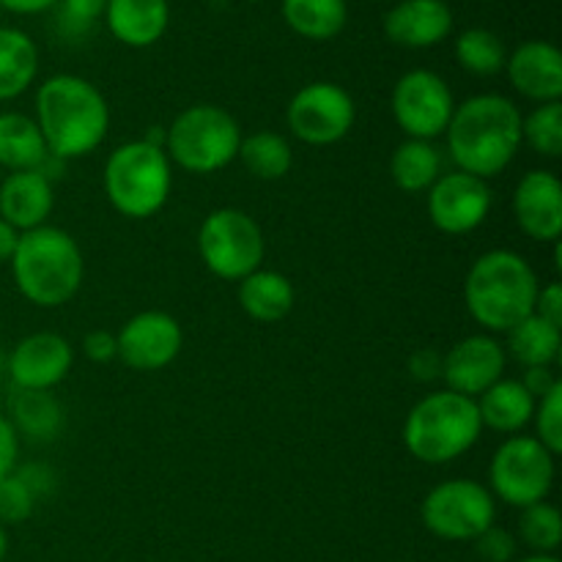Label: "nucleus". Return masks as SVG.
<instances>
[{
  "label": "nucleus",
  "mask_w": 562,
  "mask_h": 562,
  "mask_svg": "<svg viewBox=\"0 0 562 562\" xmlns=\"http://www.w3.org/2000/svg\"><path fill=\"white\" fill-rule=\"evenodd\" d=\"M390 173L398 190L428 192L434 181L445 173L442 154L434 140H412L406 137L390 157Z\"/></svg>",
  "instance_id": "obj_29"
},
{
  "label": "nucleus",
  "mask_w": 562,
  "mask_h": 562,
  "mask_svg": "<svg viewBox=\"0 0 562 562\" xmlns=\"http://www.w3.org/2000/svg\"><path fill=\"white\" fill-rule=\"evenodd\" d=\"M514 562H560L558 554H527V558H516Z\"/></svg>",
  "instance_id": "obj_46"
},
{
  "label": "nucleus",
  "mask_w": 562,
  "mask_h": 562,
  "mask_svg": "<svg viewBox=\"0 0 562 562\" xmlns=\"http://www.w3.org/2000/svg\"><path fill=\"white\" fill-rule=\"evenodd\" d=\"M505 71L516 93L538 104L560 102L562 97V53L552 42L519 44L505 60Z\"/></svg>",
  "instance_id": "obj_18"
},
{
  "label": "nucleus",
  "mask_w": 562,
  "mask_h": 562,
  "mask_svg": "<svg viewBox=\"0 0 562 562\" xmlns=\"http://www.w3.org/2000/svg\"><path fill=\"white\" fill-rule=\"evenodd\" d=\"M508 355L494 335L481 333L459 340L448 355H442V379L450 393L477 398L492 384L505 379Z\"/></svg>",
  "instance_id": "obj_15"
},
{
  "label": "nucleus",
  "mask_w": 562,
  "mask_h": 562,
  "mask_svg": "<svg viewBox=\"0 0 562 562\" xmlns=\"http://www.w3.org/2000/svg\"><path fill=\"white\" fill-rule=\"evenodd\" d=\"M104 22L115 42L126 47H151L170 25L168 0H108Z\"/></svg>",
  "instance_id": "obj_21"
},
{
  "label": "nucleus",
  "mask_w": 562,
  "mask_h": 562,
  "mask_svg": "<svg viewBox=\"0 0 562 562\" xmlns=\"http://www.w3.org/2000/svg\"><path fill=\"white\" fill-rule=\"evenodd\" d=\"M475 552L483 562H514L516 549H519V541H516L514 532H508L505 527L492 525L486 532L475 538Z\"/></svg>",
  "instance_id": "obj_36"
},
{
  "label": "nucleus",
  "mask_w": 562,
  "mask_h": 562,
  "mask_svg": "<svg viewBox=\"0 0 562 562\" xmlns=\"http://www.w3.org/2000/svg\"><path fill=\"white\" fill-rule=\"evenodd\" d=\"M483 434L475 398L439 390L412 406L404 423V445L420 464H450L461 459Z\"/></svg>",
  "instance_id": "obj_5"
},
{
  "label": "nucleus",
  "mask_w": 562,
  "mask_h": 562,
  "mask_svg": "<svg viewBox=\"0 0 562 562\" xmlns=\"http://www.w3.org/2000/svg\"><path fill=\"white\" fill-rule=\"evenodd\" d=\"M453 33L448 0H401L384 16V36L406 49L437 47Z\"/></svg>",
  "instance_id": "obj_19"
},
{
  "label": "nucleus",
  "mask_w": 562,
  "mask_h": 562,
  "mask_svg": "<svg viewBox=\"0 0 562 562\" xmlns=\"http://www.w3.org/2000/svg\"><path fill=\"white\" fill-rule=\"evenodd\" d=\"M409 371L417 382H431V379H442V355L434 349H420L409 357Z\"/></svg>",
  "instance_id": "obj_41"
},
{
  "label": "nucleus",
  "mask_w": 562,
  "mask_h": 562,
  "mask_svg": "<svg viewBox=\"0 0 562 562\" xmlns=\"http://www.w3.org/2000/svg\"><path fill=\"white\" fill-rule=\"evenodd\" d=\"M14 472L22 477V483H25V486L36 494V499L53 492L55 483H58V477L53 475V470L44 464H27V467H22V470H14Z\"/></svg>",
  "instance_id": "obj_42"
},
{
  "label": "nucleus",
  "mask_w": 562,
  "mask_h": 562,
  "mask_svg": "<svg viewBox=\"0 0 562 562\" xmlns=\"http://www.w3.org/2000/svg\"><path fill=\"white\" fill-rule=\"evenodd\" d=\"M16 241H20V231L11 228L5 220H0V263H11L16 250Z\"/></svg>",
  "instance_id": "obj_45"
},
{
  "label": "nucleus",
  "mask_w": 562,
  "mask_h": 562,
  "mask_svg": "<svg viewBox=\"0 0 562 562\" xmlns=\"http://www.w3.org/2000/svg\"><path fill=\"white\" fill-rule=\"evenodd\" d=\"M475 404L483 428L514 437L521 428L530 426L538 401L527 393L519 379H499L486 393L477 395Z\"/></svg>",
  "instance_id": "obj_22"
},
{
  "label": "nucleus",
  "mask_w": 562,
  "mask_h": 562,
  "mask_svg": "<svg viewBox=\"0 0 562 562\" xmlns=\"http://www.w3.org/2000/svg\"><path fill=\"white\" fill-rule=\"evenodd\" d=\"M64 9V22H69L77 31H88L97 20H102L108 0H58Z\"/></svg>",
  "instance_id": "obj_37"
},
{
  "label": "nucleus",
  "mask_w": 562,
  "mask_h": 562,
  "mask_svg": "<svg viewBox=\"0 0 562 562\" xmlns=\"http://www.w3.org/2000/svg\"><path fill=\"white\" fill-rule=\"evenodd\" d=\"M296 302L294 283L272 269H256L239 280V305L252 322L274 324L291 313Z\"/></svg>",
  "instance_id": "obj_23"
},
{
  "label": "nucleus",
  "mask_w": 562,
  "mask_h": 562,
  "mask_svg": "<svg viewBox=\"0 0 562 562\" xmlns=\"http://www.w3.org/2000/svg\"><path fill=\"white\" fill-rule=\"evenodd\" d=\"M536 420V439L549 450L560 456L562 450V382L549 395H543L532 412Z\"/></svg>",
  "instance_id": "obj_35"
},
{
  "label": "nucleus",
  "mask_w": 562,
  "mask_h": 562,
  "mask_svg": "<svg viewBox=\"0 0 562 562\" xmlns=\"http://www.w3.org/2000/svg\"><path fill=\"white\" fill-rule=\"evenodd\" d=\"M456 97L431 69H412L393 88V119L412 140H437L453 119Z\"/></svg>",
  "instance_id": "obj_12"
},
{
  "label": "nucleus",
  "mask_w": 562,
  "mask_h": 562,
  "mask_svg": "<svg viewBox=\"0 0 562 562\" xmlns=\"http://www.w3.org/2000/svg\"><path fill=\"white\" fill-rule=\"evenodd\" d=\"M492 212V190L488 181L464 170L442 173L428 190V217L442 234H472L486 223Z\"/></svg>",
  "instance_id": "obj_13"
},
{
  "label": "nucleus",
  "mask_w": 562,
  "mask_h": 562,
  "mask_svg": "<svg viewBox=\"0 0 562 562\" xmlns=\"http://www.w3.org/2000/svg\"><path fill=\"white\" fill-rule=\"evenodd\" d=\"M198 252L214 278L239 283L261 269L267 256L263 231L247 212L234 206L214 209L198 228Z\"/></svg>",
  "instance_id": "obj_8"
},
{
  "label": "nucleus",
  "mask_w": 562,
  "mask_h": 562,
  "mask_svg": "<svg viewBox=\"0 0 562 562\" xmlns=\"http://www.w3.org/2000/svg\"><path fill=\"white\" fill-rule=\"evenodd\" d=\"M11 426L16 434H25L31 439L49 442L64 428V406L49 395V390H20L11 395Z\"/></svg>",
  "instance_id": "obj_26"
},
{
  "label": "nucleus",
  "mask_w": 562,
  "mask_h": 562,
  "mask_svg": "<svg viewBox=\"0 0 562 562\" xmlns=\"http://www.w3.org/2000/svg\"><path fill=\"white\" fill-rule=\"evenodd\" d=\"M82 355L91 362H110L119 357V344H115V335L108 333V329H93L82 338Z\"/></svg>",
  "instance_id": "obj_38"
},
{
  "label": "nucleus",
  "mask_w": 562,
  "mask_h": 562,
  "mask_svg": "<svg viewBox=\"0 0 562 562\" xmlns=\"http://www.w3.org/2000/svg\"><path fill=\"white\" fill-rule=\"evenodd\" d=\"M119 360L140 373H154L168 368L184 346V329L170 313L143 311L132 316L115 333Z\"/></svg>",
  "instance_id": "obj_14"
},
{
  "label": "nucleus",
  "mask_w": 562,
  "mask_h": 562,
  "mask_svg": "<svg viewBox=\"0 0 562 562\" xmlns=\"http://www.w3.org/2000/svg\"><path fill=\"white\" fill-rule=\"evenodd\" d=\"M11 274L20 294L36 307H60L75 300L86 278V261L75 236L55 225L20 234Z\"/></svg>",
  "instance_id": "obj_4"
},
{
  "label": "nucleus",
  "mask_w": 562,
  "mask_h": 562,
  "mask_svg": "<svg viewBox=\"0 0 562 562\" xmlns=\"http://www.w3.org/2000/svg\"><path fill=\"white\" fill-rule=\"evenodd\" d=\"M104 195L110 206L130 220H148L168 203L173 168L162 146L130 140L104 162Z\"/></svg>",
  "instance_id": "obj_6"
},
{
  "label": "nucleus",
  "mask_w": 562,
  "mask_h": 562,
  "mask_svg": "<svg viewBox=\"0 0 562 562\" xmlns=\"http://www.w3.org/2000/svg\"><path fill=\"white\" fill-rule=\"evenodd\" d=\"M456 60L470 75L494 77L505 69L508 49L497 33L486 31V27H470L456 38Z\"/></svg>",
  "instance_id": "obj_31"
},
{
  "label": "nucleus",
  "mask_w": 562,
  "mask_h": 562,
  "mask_svg": "<svg viewBox=\"0 0 562 562\" xmlns=\"http://www.w3.org/2000/svg\"><path fill=\"white\" fill-rule=\"evenodd\" d=\"M53 5H58V0H0V9L11 14H42Z\"/></svg>",
  "instance_id": "obj_44"
},
{
  "label": "nucleus",
  "mask_w": 562,
  "mask_h": 562,
  "mask_svg": "<svg viewBox=\"0 0 562 562\" xmlns=\"http://www.w3.org/2000/svg\"><path fill=\"white\" fill-rule=\"evenodd\" d=\"M241 126L220 104H192L165 130V154L170 162L195 176L228 168L239 154Z\"/></svg>",
  "instance_id": "obj_7"
},
{
  "label": "nucleus",
  "mask_w": 562,
  "mask_h": 562,
  "mask_svg": "<svg viewBox=\"0 0 562 562\" xmlns=\"http://www.w3.org/2000/svg\"><path fill=\"white\" fill-rule=\"evenodd\" d=\"M245 170L261 181H278L294 168V148L278 132H252L241 137L239 154H236Z\"/></svg>",
  "instance_id": "obj_30"
},
{
  "label": "nucleus",
  "mask_w": 562,
  "mask_h": 562,
  "mask_svg": "<svg viewBox=\"0 0 562 562\" xmlns=\"http://www.w3.org/2000/svg\"><path fill=\"white\" fill-rule=\"evenodd\" d=\"M521 143L547 159L562 154V102H547L521 115Z\"/></svg>",
  "instance_id": "obj_33"
},
{
  "label": "nucleus",
  "mask_w": 562,
  "mask_h": 562,
  "mask_svg": "<svg viewBox=\"0 0 562 562\" xmlns=\"http://www.w3.org/2000/svg\"><path fill=\"white\" fill-rule=\"evenodd\" d=\"M75 349L58 333L25 335L9 355V376L20 390H53L69 376Z\"/></svg>",
  "instance_id": "obj_16"
},
{
  "label": "nucleus",
  "mask_w": 562,
  "mask_h": 562,
  "mask_svg": "<svg viewBox=\"0 0 562 562\" xmlns=\"http://www.w3.org/2000/svg\"><path fill=\"white\" fill-rule=\"evenodd\" d=\"M445 137L456 170L488 181L519 154L521 110L503 93H477L456 104Z\"/></svg>",
  "instance_id": "obj_1"
},
{
  "label": "nucleus",
  "mask_w": 562,
  "mask_h": 562,
  "mask_svg": "<svg viewBox=\"0 0 562 562\" xmlns=\"http://www.w3.org/2000/svg\"><path fill=\"white\" fill-rule=\"evenodd\" d=\"M283 20L307 42H329L349 20L346 0H283Z\"/></svg>",
  "instance_id": "obj_28"
},
{
  "label": "nucleus",
  "mask_w": 562,
  "mask_h": 562,
  "mask_svg": "<svg viewBox=\"0 0 562 562\" xmlns=\"http://www.w3.org/2000/svg\"><path fill=\"white\" fill-rule=\"evenodd\" d=\"M49 151L38 132L36 121L25 113H0V168L9 173L16 170H44Z\"/></svg>",
  "instance_id": "obj_24"
},
{
  "label": "nucleus",
  "mask_w": 562,
  "mask_h": 562,
  "mask_svg": "<svg viewBox=\"0 0 562 562\" xmlns=\"http://www.w3.org/2000/svg\"><path fill=\"white\" fill-rule=\"evenodd\" d=\"M53 206V179L42 170H16L0 181V220L20 234L47 225Z\"/></svg>",
  "instance_id": "obj_20"
},
{
  "label": "nucleus",
  "mask_w": 562,
  "mask_h": 562,
  "mask_svg": "<svg viewBox=\"0 0 562 562\" xmlns=\"http://www.w3.org/2000/svg\"><path fill=\"white\" fill-rule=\"evenodd\" d=\"M519 541L532 554H554L562 543V516L554 505L536 503L521 508Z\"/></svg>",
  "instance_id": "obj_32"
},
{
  "label": "nucleus",
  "mask_w": 562,
  "mask_h": 562,
  "mask_svg": "<svg viewBox=\"0 0 562 562\" xmlns=\"http://www.w3.org/2000/svg\"><path fill=\"white\" fill-rule=\"evenodd\" d=\"M36 126L47 143L49 157L80 159L97 151L110 130V108L91 80L77 75H55L36 91Z\"/></svg>",
  "instance_id": "obj_2"
},
{
  "label": "nucleus",
  "mask_w": 562,
  "mask_h": 562,
  "mask_svg": "<svg viewBox=\"0 0 562 562\" xmlns=\"http://www.w3.org/2000/svg\"><path fill=\"white\" fill-rule=\"evenodd\" d=\"M541 283L525 256L514 250H488L464 278V305L488 335L510 333L536 313Z\"/></svg>",
  "instance_id": "obj_3"
},
{
  "label": "nucleus",
  "mask_w": 562,
  "mask_h": 562,
  "mask_svg": "<svg viewBox=\"0 0 562 562\" xmlns=\"http://www.w3.org/2000/svg\"><path fill=\"white\" fill-rule=\"evenodd\" d=\"M5 554H9V532H5V527L0 525V562L5 560Z\"/></svg>",
  "instance_id": "obj_47"
},
{
  "label": "nucleus",
  "mask_w": 562,
  "mask_h": 562,
  "mask_svg": "<svg viewBox=\"0 0 562 562\" xmlns=\"http://www.w3.org/2000/svg\"><path fill=\"white\" fill-rule=\"evenodd\" d=\"M554 459L536 437L514 434L505 439L488 464V492L510 508L547 503L554 486Z\"/></svg>",
  "instance_id": "obj_9"
},
{
  "label": "nucleus",
  "mask_w": 562,
  "mask_h": 562,
  "mask_svg": "<svg viewBox=\"0 0 562 562\" xmlns=\"http://www.w3.org/2000/svg\"><path fill=\"white\" fill-rule=\"evenodd\" d=\"M519 382L525 384V390L532 395V398L541 401L543 395H549L554 387H558L560 379L554 376L552 368H525V376H521Z\"/></svg>",
  "instance_id": "obj_43"
},
{
  "label": "nucleus",
  "mask_w": 562,
  "mask_h": 562,
  "mask_svg": "<svg viewBox=\"0 0 562 562\" xmlns=\"http://www.w3.org/2000/svg\"><path fill=\"white\" fill-rule=\"evenodd\" d=\"M357 108L344 86L329 80L307 82L291 97L285 110V124L296 140L307 146H333L351 132Z\"/></svg>",
  "instance_id": "obj_11"
},
{
  "label": "nucleus",
  "mask_w": 562,
  "mask_h": 562,
  "mask_svg": "<svg viewBox=\"0 0 562 562\" xmlns=\"http://www.w3.org/2000/svg\"><path fill=\"white\" fill-rule=\"evenodd\" d=\"M514 220L521 234L536 241H560L562 234V184L552 170H530L514 190Z\"/></svg>",
  "instance_id": "obj_17"
},
{
  "label": "nucleus",
  "mask_w": 562,
  "mask_h": 562,
  "mask_svg": "<svg viewBox=\"0 0 562 562\" xmlns=\"http://www.w3.org/2000/svg\"><path fill=\"white\" fill-rule=\"evenodd\" d=\"M16 459H20V434L14 431L9 417L0 415V477L16 470Z\"/></svg>",
  "instance_id": "obj_39"
},
{
  "label": "nucleus",
  "mask_w": 562,
  "mask_h": 562,
  "mask_svg": "<svg viewBox=\"0 0 562 562\" xmlns=\"http://www.w3.org/2000/svg\"><path fill=\"white\" fill-rule=\"evenodd\" d=\"M508 335L505 355L525 368H552L562 349V329L543 322L541 316H527Z\"/></svg>",
  "instance_id": "obj_27"
},
{
  "label": "nucleus",
  "mask_w": 562,
  "mask_h": 562,
  "mask_svg": "<svg viewBox=\"0 0 562 562\" xmlns=\"http://www.w3.org/2000/svg\"><path fill=\"white\" fill-rule=\"evenodd\" d=\"M420 519L423 527L442 541H475L481 532L497 525V499L483 483L453 477L426 494Z\"/></svg>",
  "instance_id": "obj_10"
},
{
  "label": "nucleus",
  "mask_w": 562,
  "mask_h": 562,
  "mask_svg": "<svg viewBox=\"0 0 562 562\" xmlns=\"http://www.w3.org/2000/svg\"><path fill=\"white\" fill-rule=\"evenodd\" d=\"M36 510V494L22 483L16 472L0 477V525H22Z\"/></svg>",
  "instance_id": "obj_34"
},
{
  "label": "nucleus",
  "mask_w": 562,
  "mask_h": 562,
  "mask_svg": "<svg viewBox=\"0 0 562 562\" xmlns=\"http://www.w3.org/2000/svg\"><path fill=\"white\" fill-rule=\"evenodd\" d=\"M536 316H541L543 322L554 324V327L562 329V285L558 283V280L549 285H543V289L538 291Z\"/></svg>",
  "instance_id": "obj_40"
},
{
  "label": "nucleus",
  "mask_w": 562,
  "mask_h": 562,
  "mask_svg": "<svg viewBox=\"0 0 562 562\" xmlns=\"http://www.w3.org/2000/svg\"><path fill=\"white\" fill-rule=\"evenodd\" d=\"M38 47L25 31L0 27V102L22 97L36 82Z\"/></svg>",
  "instance_id": "obj_25"
}]
</instances>
